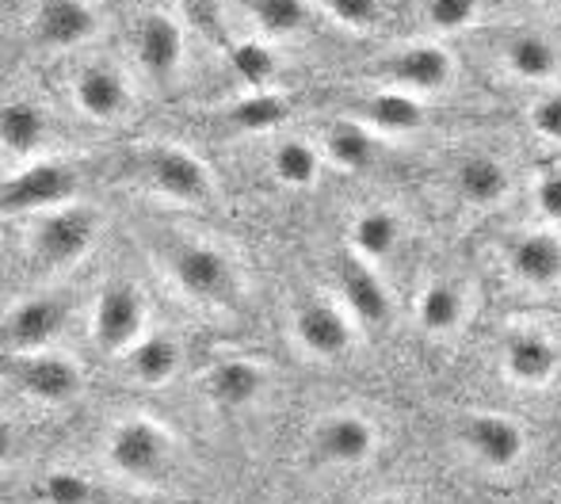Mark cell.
Listing matches in <instances>:
<instances>
[{"mask_svg": "<svg viewBox=\"0 0 561 504\" xmlns=\"http://www.w3.org/2000/svg\"><path fill=\"white\" fill-rule=\"evenodd\" d=\"M100 218L89 207H58L38 218L35 226V256L46 267H69L96 245Z\"/></svg>", "mask_w": 561, "mask_h": 504, "instance_id": "8992f818", "label": "cell"}, {"mask_svg": "<svg viewBox=\"0 0 561 504\" xmlns=\"http://www.w3.org/2000/svg\"><path fill=\"white\" fill-rule=\"evenodd\" d=\"M141 176L149 180L157 195L172 203H184V207H199L215 195V180H210L207 164L195 153L180 146H149L141 149Z\"/></svg>", "mask_w": 561, "mask_h": 504, "instance_id": "277c9868", "label": "cell"}, {"mask_svg": "<svg viewBox=\"0 0 561 504\" xmlns=\"http://www.w3.org/2000/svg\"><path fill=\"white\" fill-rule=\"evenodd\" d=\"M340 295H344V306L359 325H386L390 321V290L382 287L375 272H370V260L347 252L340 260Z\"/></svg>", "mask_w": 561, "mask_h": 504, "instance_id": "9a60e30c", "label": "cell"}, {"mask_svg": "<svg viewBox=\"0 0 561 504\" xmlns=\"http://www.w3.org/2000/svg\"><path fill=\"white\" fill-rule=\"evenodd\" d=\"M134 46H138V61L149 77L157 81H172L184 66V31L169 12H146L134 31Z\"/></svg>", "mask_w": 561, "mask_h": 504, "instance_id": "4fadbf2b", "label": "cell"}, {"mask_svg": "<svg viewBox=\"0 0 561 504\" xmlns=\"http://www.w3.org/2000/svg\"><path fill=\"white\" fill-rule=\"evenodd\" d=\"M455 192H458V199L478 210L501 207L512 195V169L493 153L462 157L455 169Z\"/></svg>", "mask_w": 561, "mask_h": 504, "instance_id": "ac0fdd59", "label": "cell"}, {"mask_svg": "<svg viewBox=\"0 0 561 504\" xmlns=\"http://www.w3.org/2000/svg\"><path fill=\"white\" fill-rule=\"evenodd\" d=\"M363 123L378 134H413L428 123V112H424L421 96L413 92H401V89H386L375 92L363 107Z\"/></svg>", "mask_w": 561, "mask_h": 504, "instance_id": "7402d4cb", "label": "cell"}, {"mask_svg": "<svg viewBox=\"0 0 561 504\" xmlns=\"http://www.w3.org/2000/svg\"><path fill=\"white\" fill-rule=\"evenodd\" d=\"M252 8V20L264 35L272 38H287V35H298L306 31L310 23V0H249Z\"/></svg>", "mask_w": 561, "mask_h": 504, "instance_id": "f546056e", "label": "cell"}, {"mask_svg": "<svg viewBox=\"0 0 561 504\" xmlns=\"http://www.w3.org/2000/svg\"><path fill=\"white\" fill-rule=\"evenodd\" d=\"M69 306L61 295H35L15 302L4 313V344L15 356H27V352H43L50 341H58V333L66 329Z\"/></svg>", "mask_w": 561, "mask_h": 504, "instance_id": "52a82bcc", "label": "cell"}, {"mask_svg": "<svg viewBox=\"0 0 561 504\" xmlns=\"http://www.w3.org/2000/svg\"><path fill=\"white\" fill-rule=\"evenodd\" d=\"M38 497L46 504H100V490L77 470H54L38 482Z\"/></svg>", "mask_w": 561, "mask_h": 504, "instance_id": "4dcf8cb0", "label": "cell"}, {"mask_svg": "<svg viewBox=\"0 0 561 504\" xmlns=\"http://www.w3.org/2000/svg\"><path fill=\"white\" fill-rule=\"evenodd\" d=\"M531 130L561 146V92H547L531 104Z\"/></svg>", "mask_w": 561, "mask_h": 504, "instance_id": "e575fe53", "label": "cell"}, {"mask_svg": "<svg viewBox=\"0 0 561 504\" xmlns=\"http://www.w3.org/2000/svg\"><path fill=\"white\" fill-rule=\"evenodd\" d=\"M180 4H184V12L192 15L203 31L222 38V12H218V0H180Z\"/></svg>", "mask_w": 561, "mask_h": 504, "instance_id": "8d00e7d4", "label": "cell"}, {"mask_svg": "<svg viewBox=\"0 0 561 504\" xmlns=\"http://www.w3.org/2000/svg\"><path fill=\"white\" fill-rule=\"evenodd\" d=\"M290 115L287 100L279 96V92L272 89H252L244 100H237L233 107H229V126L233 130H244V134H260V130H275V126H283Z\"/></svg>", "mask_w": 561, "mask_h": 504, "instance_id": "f1b7e54d", "label": "cell"}, {"mask_svg": "<svg viewBox=\"0 0 561 504\" xmlns=\"http://www.w3.org/2000/svg\"><path fill=\"white\" fill-rule=\"evenodd\" d=\"M508 272L524 287H558L561 283V238L554 230H524L519 238L508 241Z\"/></svg>", "mask_w": 561, "mask_h": 504, "instance_id": "5bb4252c", "label": "cell"}, {"mask_svg": "<svg viewBox=\"0 0 561 504\" xmlns=\"http://www.w3.org/2000/svg\"><path fill=\"white\" fill-rule=\"evenodd\" d=\"M81 187L73 164L66 161H35L23 169L8 172L4 187H0V207L8 218L20 215H50L58 207H69V199Z\"/></svg>", "mask_w": 561, "mask_h": 504, "instance_id": "6da1fadb", "label": "cell"}, {"mask_svg": "<svg viewBox=\"0 0 561 504\" xmlns=\"http://www.w3.org/2000/svg\"><path fill=\"white\" fill-rule=\"evenodd\" d=\"M504 66L519 77V81H554L561 69V54L547 35H516L504 46Z\"/></svg>", "mask_w": 561, "mask_h": 504, "instance_id": "cb8c5ba5", "label": "cell"}, {"mask_svg": "<svg viewBox=\"0 0 561 504\" xmlns=\"http://www.w3.org/2000/svg\"><path fill=\"white\" fill-rule=\"evenodd\" d=\"M462 444L470 447V455L478 462H485L489 470H508L524 459L527 436L512 416L504 413H470L462 421Z\"/></svg>", "mask_w": 561, "mask_h": 504, "instance_id": "30bf717a", "label": "cell"}, {"mask_svg": "<svg viewBox=\"0 0 561 504\" xmlns=\"http://www.w3.org/2000/svg\"><path fill=\"white\" fill-rule=\"evenodd\" d=\"M325 153L336 169L344 172H363L375 164L378 157V138L375 130H367L363 123H336L325 138Z\"/></svg>", "mask_w": 561, "mask_h": 504, "instance_id": "4316f807", "label": "cell"}, {"mask_svg": "<svg viewBox=\"0 0 561 504\" xmlns=\"http://www.w3.org/2000/svg\"><path fill=\"white\" fill-rule=\"evenodd\" d=\"M272 176L279 180L283 187H313L321 176V157L310 141L302 138H287L272 149Z\"/></svg>", "mask_w": 561, "mask_h": 504, "instance_id": "83f0119b", "label": "cell"}, {"mask_svg": "<svg viewBox=\"0 0 561 504\" xmlns=\"http://www.w3.org/2000/svg\"><path fill=\"white\" fill-rule=\"evenodd\" d=\"M73 100L81 107L84 119L92 123H115L123 119V112L130 107V89H126V77L118 73L107 61L81 69L73 81Z\"/></svg>", "mask_w": 561, "mask_h": 504, "instance_id": "2e32d148", "label": "cell"}, {"mask_svg": "<svg viewBox=\"0 0 561 504\" xmlns=\"http://www.w3.org/2000/svg\"><path fill=\"white\" fill-rule=\"evenodd\" d=\"M462 290L455 287L450 279H436L424 287L421 302H416V321L428 336H450L458 325H462Z\"/></svg>", "mask_w": 561, "mask_h": 504, "instance_id": "484cf974", "label": "cell"}, {"mask_svg": "<svg viewBox=\"0 0 561 504\" xmlns=\"http://www.w3.org/2000/svg\"><path fill=\"white\" fill-rule=\"evenodd\" d=\"M267 386V375L260 364H252V359H222V364H215L203 378V390H207V398L215 401V405L222 409H244L252 405V401L264 393Z\"/></svg>", "mask_w": 561, "mask_h": 504, "instance_id": "44dd1931", "label": "cell"}, {"mask_svg": "<svg viewBox=\"0 0 561 504\" xmlns=\"http://www.w3.org/2000/svg\"><path fill=\"white\" fill-rule=\"evenodd\" d=\"M149 333V302L134 283H107L92 306V341L104 352H130Z\"/></svg>", "mask_w": 561, "mask_h": 504, "instance_id": "5b68a950", "label": "cell"}, {"mask_svg": "<svg viewBox=\"0 0 561 504\" xmlns=\"http://www.w3.org/2000/svg\"><path fill=\"white\" fill-rule=\"evenodd\" d=\"M386 73L401 92L413 96H436L455 81V54L439 43H413L386 61Z\"/></svg>", "mask_w": 561, "mask_h": 504, "instance_id": "9c48e42d", "label": "cell"}, {"mask_svg": "<svg viewBox=\"0 0 561 504\" xmlns=\"http://www.w3.org/2000/svg\"><path fill=\"white\" fill-rule=\"evenodd\" d=\"M295 336L310 356L318 359H336L352 348L355 341V318L344 313L340 306L313 298V302L298 306L295 313Z\"/></svg>", "mask_w": 561, "mask_h": 504, "instance_id": "7c38bea8", "label": "cell"}, {"mask_svg": "<svg viewBox=\"0 0 561 504\" xmlns=\"http://www.w3.org/2000/svg\"><path fill=\"white\" fill-rule=\"evenodd\" d=\"M50 138V115L35 100H8L0 112V141H4L8 157L31 161Z\"/></svg>", "mask_w": 561, "mask_h": 504, "instance_id": "ffe728a7", "label": "cell"}, {"mask_svg": "<svg viewBox=\"0 0 561 504\" xmlns=\"http://www.w3.org/2000/svg\"><path fill=\"white\" fill-rule=\"evenodd\" d=\"M310 4L325 8L336 23L355 31H370L382 20V0H310Z\"/></svg>", "mask_w": 561, "mask_h": 504, "instance_id": "d6a6232c", "label": "cell"}, {"mask_svg": "<svg viewBox=\"0 0 561 504\" xmlns=\"http://www.w3.org/2000/svg\"><path fill=\"white\" fill-rule=\"evenodd\" d=\"M367 504H409V501L398 497V493H382V497H375V501H367Z\"/></svg>", "mask_w": 561, "mask_h": 504, "instance_id": "74e56055", "label": "cell"}, {"mask_svg": "<svg viewBox=\"0 0 561 504\" xmlns=\"http://www.w3.org/2000/svg\"><path fill=\"white\" fill-rule=\"evenodd\" d=\"M424 15L436 31L455 35V31L470 27L478 15V0H424Z\"/></svg>", "mask_w": 561, "mask_h": 504, "instance_id": "836d02e7", "label": "cell"}, {"mask_svg": "<svg viewBox=\"0 0 561 504\" xmlns=\"http://www.w3.org/2000/svg\"><path fill=\"white\" fill-rule=\"evenodd\" d=\"M184 364V352H180V341L169 333H146L130 352H126V367L138 382L146 386H161L169 382L172 375Z\"/></svg>", "mask_w": 561, "mask_h": 504, "instance_id": "603a6c76", "label": "cell"}, {"mask_svg": "<svg viewBox=\"0 0 561 504\" xmlns=\"http://www.w3.org/2000/svg\"><path fill=\"white\" fill-rule=\"evenodd\" d=\"M15 386H20L31 401H43V405H69V401L84 390V371L77 367V359L43 348V352L20 356Z\"/></svg>", "mask_w": 561, "mask_h": 504, "instance_id": "ba28073f", "label": "cell"}, {"mask_svg": "<svg viewBox=\"0 0 561 504\" xmlns=\"http://www.w3.org/2000/svg\"><path fill=\"white\" fill-rule=\"evenodd\" d=\"M233 69L249 89H267V81L275 77V54L264 43H237L229 50Z\"/></svg>", "mask_w": 561, "mask_h": 504, "instance_id": "1f68e13d", "label": "cell"}, {"mask_svg": "<svg viewBox=\"0 0 561 504\" xmlns=\"http://www.w3.org/2000/svg\"><path fill=\"white\" fill-rule=\"evenodd\" d=\"M172 279L187 298L203 306H229L241 295V272L222 249L207 241H192L172 252Z\"/></svg>", "mask_w": 561, "mask_h": 504, "instance_id": "3957f363", "label": "cell"}, {"mask_svg": "<svg viewBox=\"0 0 561 504\" xmlns=\"http://www.w3.org/2000/svg\"><path fill=\"white\" fill-rule=\"evenodd\" d=\"M561 371V352L542 333H512L504 344V375L519 386H547Z\"/></svg>", "mask_w": 561, "mask_h": 504, "instance_id": "d6986e66", "label": "cell"}, {"mask_svg": "<svg viewBox=\"0 0 561 504\" xmlns=\"http://www.w3.org/2000/svg\"><path fill=\"white\" fill-rule=\"evenodd\" d=\"M378 432L367 416L359 413H336L313 428V455L325 467H363L375 455Z\"/></svg>", "mask_w": 561, "mask_h": 504, "instance_id": "8fae6325", "label": "cell"}, {"mask_svg": "<svg viewBox=\"0 0 561 504\" xmlns=\"http://www.w3.org/2000/svg\"><path fill=\"white\" fill-rule=\"evenodd\" d=\"M100 31V20L84 0H46L35 15V35L50 50L84 46Z\"/></svg>", "mask_w": 561, "mask_h": 504, "instance_id": "e0dca14e", "label": "cell"}, {"mask_svg": "<svg viewBox=\"0 0 561 504\" xmlns=\"http://www.w3.org/2000/svg\"><path fill=\"white\" fill-rule=\"evenodd\" d=\"M535 207H539V215L547 222H561V169L539 176V184H535Z\"/></svg>", "mask_w": 561, "mask_h": 504, "instance_id": "d590c367", "label": "cell"}, {"mask_svg": "<svg viewBox=\"0 0 561 504\" xmlns=\"http://www.w3.org/2000/svg\"><path fill=\"white\" fill-rule=\"evenodd\" d=\"M172 451H176L172 432L149 416H130V421L115 424L112 439H107V462L134 482H157L169 474Z\"/></svg>", "mask_w": 561, "mask_h": 504, "instance_id": "7a4b0ae2", "label": "cell"}, {"mask_svg": "<svg viewBox=\"0 0 561 504\" xmlns=\"http://www.w3.org/2000/svg\"><path fill=\"white\" fill-rule=\"evenodd\" d=\"M401 241V218L386 207H367L352 222V252L363 260H382L398 249Z\"/></svg>", "mask_w": 561, "mask_h": 504, "instance_id": "d4e9b609", "label": "cell"}]
</instances>
